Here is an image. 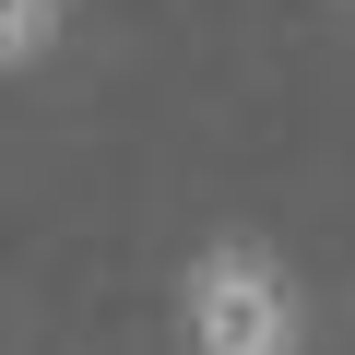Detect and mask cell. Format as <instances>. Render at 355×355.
<instances>
[{
	"label": "cell",
	"instance_id": "cell-1",
	"mask_svg": "<svg viewBox=\"0 0 355 355\" xmlns=\"http://www.w3.org/2000/svg\"><path fill=\"white\" fill-rule=\"evenodd\" d=\"M178 343H190V355H296L308 343V308H296V284H284L272 249L214 237L190 261V284H178Z\"/></svg>",
	"mask_w": 355,
	"mask_h": 355
},
{
	"label": "cell",
	"instance_id": "cell-2",
	"mask_svg": "<svg viewBox=\"0 0 355 355\" xmlns=\"http://www.w3.org/2000/svg\"><path fill=\"white\" fill-rule=\"evenodd\" d=\"M60 12H71V0H0V71H24V60H48Z\"/></svg>",
	"mask_w": 355,
	"mask_h": 355
}]
</instances>
